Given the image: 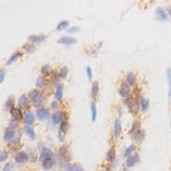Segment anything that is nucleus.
Returning <instances> with one entry per match:
<instances>
[{
  "label": "nucleus",
  "mask_w": 171,
  "mask_h": 171,
  "mask_svg": "<svg viewBox=\"0 0 171 171\" xmlns=\"http://www.w3.org/2000/svg\"><path fill=\"white\" fill-rule=\"evenodd\" d=\"M34 45L33 43H27V45H25V46H24V49H25L26 51H27V53H32V51L34 50Z\"/></svg>",
  "instance_id": "38"
},
{
  "label": "nucleus",
  "mask_w": 171,
  "mask_h": 171,
  "mask_svg": "<svg viewBox=\"0 0 171 171\" xmlns=\"http://www.w3.org/2000/svg\"><path fill=\"white\" fill-rule=\"evenodd\" d=\"M63 169H64V171H74V166H73L72 163L70 162H64L63 163Z\"/></svg>",
  "instance_id": "34"
},
{
  "label": "nucleus",
  "mask_w": 171,
  "mask_h": 171,
  "mask_svg": "<svg viewBox=\"0 0 171 171\" xmlns=\"http://www.w3.org/2000/svg\"><path fill=\"white\" fill-rule=\"evenodd\" d=\"M168 14H169V16L171 17V8H169V9H168Z\"/></svg>",
  "instance_id": "46"
},
{
  "label": "nucleus",
  "mask_w": 171,
  "mask_h": 171,
  "mask_svg": "<svg viewBox=\"0 0 171 171\" xmlns=\"http://www.w3.org/2000/svg\"><path fill=\"white\" fill-rule=\"evenodd\" d=\"M122 133V126H121V120L116 118L114 120V126H113V136L115 139H118Z\"/></svg>",
  "instance_id": "8"
},
{
  "label": "nucleus",
  "mask_w": 171,
  "mask_h": 171,
  "mask_svg": "<svg viewBox=\"0 0 171 171\" xmlns=\"http://www.w3.org/2000/svg\"><path fill=\"white\" fill-rule=\"evenodd\" d=\"M23 131H24V133L30 138L31 140H34V139L37 138V135H35V133H34V129L32 128L31 126H24Z\"/></svg>",
  "instance_id": "11"
},
{
  "label": "nucleus",
  "mask_w": 171,
  "mask_h": 171,
  "mask_svg": "<svg viewBox=\"0 0 171 171\" xmlns=\"http://www.w3.org/2000/svg\"><path fill=\"white\" fill-rule=\"evenodd\" d=\"M155 16H156V18H158V21L166 22L168 20L167 13H166V10H163L162 8H158L155 10Z\"/></svg>",
  "instance_id": "14"
},
{
  "label": "nucleus",
  "mask_w": 171,
  "mask_h": 171,
  "mask_svg": "<svg viewBox=\"0 0 171 171\" xmlns=\"http://www.w3.org/2000/svg\"><path fill=\"white\" fill-rule=\"evenodd\" d=\"M139 108H140V111L143 112V113H145V112L148 111V108H150V100L147 98L140 97V98H139Z\"/></svg>",
  "instance_id": "10"
},
{
  "label": "nucleus",
  "mask_w": 171,
  "mask_h": 171,
  "mask_svg": "<svg viewBox=\"0 0 171 171\" xmlns=\"http://www.w3.org/2000/svg\"><path fill=\"white\" fill-rule=\"evenodd\" d=\"M140 129H141L140 122H139V121H135L133 124V127H131V129H130V131H129V135L131 136L133 133H137V131H138V130H140Z\"/></svg>",
  "instance_id": "25"
},
{
  "label": "nucleus",
  "mask_w": 171,
  "mask_h": 171,
  "mask_svg": "<svg viewBox=\"0 0 171 171\" xmlns=\"http://www.w3.org/2000/svg\"><path fill=\"white\" fill-rule=\"evenodd\" d=\"M34 119H35V116L32 112H27L25 115L23 116V121H24L25 126H31L34 122Z\"/></svg>",
  "instance_id": "17"
},
{
  "label": "nucleus",
  "mask_w": 171,
  "mask_h": 171,
  "mask_svg": "<svg viewBox=\"0 0 171 171\" xmlns=\"http://www.w3.org/2000/svg\"><path fill=\"white\" fill-rule=\"evenodd\" d=\"M50 106H51V108H53V110H57V108H58V106H60V104H58V102H57V100H55V102L51 103Z\"/></svg>",
  "instance_id": "43"
},
{
  "label": "nucleus",
  "mask_w": 171,
  "mask_h": 171,
  "mask_svg": "<svg viewBox=\"0 0 171 171\" xmlns=\"http://www.w3.org/2000/svg\"><path fill=\"white\" fill-rule=\"evenodd\" d=\"M4 79H5V71L1 70V71H0V83L4 81Z\"/></svg>",
  "instance_id": "44"
},
{
  "label": "nucleus",
  "mask_w": 171,
  "mask_h": 171,
  "mask_svg": "<svg viewBox=\"0 0 171 171\" xmlns=\"http://www.w3.org/2000/svg\"><path fill=\"white\" fill-rule=\"evenodd\" d=\"M37 87L38 88H43L45 86H46V80H45V78L43 77H39L38 79H37Z\"/></svg>",
  "instance_id": "33"
},
{
  "label": "nucleus",
  "mask_w": 171,
  "mask_h": 171,
  "mask_svg": "<svg viewBox=\"0 0 171 171\" xmlns=\"http://www.w3.org/2000/svg\"><path fill=\"white\" fill-rule=\"evenodd\" d=\"M13 169H14L13 163H7V164H5L2 171H13Z\"/></svg>",
  "instance_id": "39"
},
{
  "label": "nucleus",
  "mask_w": 171,
  "mask_h": 171,
  "mask_svg": "<svg viewBox=\"0 0 171 171\" xmlns=\"http://www.w3.org/2000/svg\"><path fill=\"white\" fill-rule=\"evenodd\" d=\"M49 110L48 108H39L37 111V118H38L40 121H46V120L49 118Z\"/></svg>",
  "instance_id": "9"
},
{
  "label": "nucleus",
  "mask_w": 171,
  "mask_h": 171,
  "mask_svg": "<svg viewBox=\"0 0 171 171\" xmlns=\"http://www.w3.org/2000/svg\"><path fill=\"white\" fill-rule=\"evenodd\" d=\"M55 164V160H54V158H50V160H47L46 162L42 163V168L45 169V170H49V169H51L53 168V166Z\"/></svg>",
  "instance_id": "26"
},
{
  "label": "nucleus",
  "mask_w": 171,
  "mask_h": 171,
  "mask_svg": "<svg viewBox=\"0 0 171 171\" xmlns=\"http://www.w3.org/2000/svg\"><path fill=\"white\" fill-rule=\"evenodd\" d=\"M86 71H87V77H88V80L89 81H91L93 80V71H91V67H88L86 68Z\"/></svg>",
  "instance_id": "42"
},
{
  "label": "nucleus",
  "mask_w": 171,
  "mask_h": 171,
  "mask_svg": "<svg viewBox=\"0 0 171 171\" xmlns=\"http://www.w3.org/2000/svg\"><path fill=\"white\" fill-rule=\"evenodd\" d=\"M126 82H127L130 87H131V86H136V82H137L136 74L133 72H129L128 74H127V77H126Z\"/></svg>",
  "instance_id": "16"
},
{
  "label": "nucleus",
  "mask_w": 171,
  "mask_h": 171,
  "mask_svg": "<svg viewBox=\"0 0 171 171\" xmlns=\"http://www.w3.org/2000/svg\"><path fill=\"white\" fill-rule=\"evenodd\" d=\"M29 40H30L33 45H35V43H41L46 40V35H30V37H29Z\"/></svg>",
  "instance_id": "21"
},
{
  "label": "nucleus",
  "mask_w": 171,
  "mask_h": 171,
  "mask_svg": "<svg viewBox=\"0 0 171 171\" xmlns=\"http://www.w3.org/2000/svg\"><path fill=\"white\" fill-rule=\"evenodd\" d=\"M13 97H9L8 99H7V102H6V104H5V110L6 111H12L14 107H13Z\"/></svg>",
  "instance_id": "28"
},
{
  "label": "nucleus",
  "mask_w": 171,
  "mask_h": 171,
  "mask_svg": "<svg viewBox=\"0 0 171 171\" xmlns=\"http://www.w3.org/2000/svg\"><path fill=\"white\" fill-rule=\"evenodd\" d=\"M20 56H21V53H18V51H17V53H14L13 55L10 56V58H9V60H7V65L13 64L14 62H15V60H16L17 58H18V57H20Z\"/></svg>",
  "instance_id": "30"
},
{
  "label": "nucleus",
  "mask_w": 171,
  "mask_h": 171,
  "mask_svg": "<svg viewBox=\"0 0 171 171\" xmlns=\"http://www.w3.org/2000/svg\"><path fill=\"white\" fill-rule=\"evenodd\" d=\"M115 160H116V152L114 150V147H111L106 153V161L111 163V162H114Z\"/></svg>",
  "instance_id": "15"
},
{
  "label": "nucleus",
  "mask_w": 171,
  "mask_h": 171,
  "mask_svg": "<svg viewBox=\"0 0 171 171\" xmlns=\"http://www.w3.org/2000/svg\"><path fill=\"white\" fill-rule=\"evenodd\" d=\"M136 148H137V146H136V144H131V145H129L126 150H124V152H123V156L126 158H129L130 155H133V154H135L136 153Z\"/></svg>",
  "instance_id": "18"
},
{
  "label": "nucleus",
  "mask_w": 171,
  "mask_h": 171,
  "mask_svg": "<svg viewBox=\"0 0 171 171\" xmlns=\"http://www.w3.org/2000/svg\"><path fill=\"white\" fill-rule=\"evenodd\" d=\"M90 110H91V120H93V122H95L97 118V108H96V104L94 102L90 105Z\"/></svg>",
  "instance_id": "27"
},
{
  "label": "nucleus",
  "mask_w": 171,
  "mask_h": 171,
  "mask_svg": "<svg viewBox=\"0 0 171 171\" xmlns=\"http://www.w3.org/2000/svg\"><path fill=\"white\" fill-rule=\"evenodd\" d=\"M10 113H12V115H13L14 120H16V121L23 119V115H22L21 108H13V110L10 111Z\"/></svg>",
  "instance_id": "23"
},
{
  "label": "nucleus",
  "mask_w": 171,
  "mask_h": 171,
  "mask_svg": "<svg viewBox=\"0 0 171 171\" xmlns=\"http://www.w3.org/2000/svg\"><path fill=\"white\" fill-rule=\"evenodd\" d=\"M140 162V156H139V154L138 153H135L133 155H130L129 158H126V167L130 169V168L135 167L136 164Z\"/></svg>",
  "instance_id": "4"
},
{
  "label": "nucleus",
  "mask_w": 171,
  "mask_h": 171,
  "mask_svg": "<svg viewBox=\"0 0 171 171\" xmlns=\"http://www.w3.org/2000/svg\"><path fill=\"white\" fill-rule=\"evenodd\" d=\"M124 104H126V106L128 107V110L133 114H137L138 111L140 110L139 108V102H138V99L136 97H133V96H130L128 99H126L124 100Z\"/></svg>",
  "instance_id": "2"
},
{
  "label": "nucleus",
  "mask_w": 171,
  "mask_h": 171,
  "mask_svg": "<svg viewBox=\"0 0 171 171\" xmlns=\"http://www.w3.org/2000/svg\"><path fill=\"white\" fill-rule=\"evenodd\" d=\"M119 94H120V96H121V97L124 99V100H126V99H128L129 97L131 96L130 86H129L127 82L121 83V86H120V89H119Z\"/></svg>",
  "instance_id": "3"
},
{
  "label": "nucleus",
  "mask_w": 171,
  "mask_h": 171,
  "mask_svg": "<svg viewBox=\"0 0 171 171\" xmlns=\"http://www.w3.org/2000/svg\"><path fill=\"white\" fill-rule=\"evenodd\" d=\"M27 105H29V98H27V96L22 95L21 97H20V99H18V106H20L21 110H24V108L27 107Z\"/></svg>",
  "instance_id": "19"
},
{
  "label": "nucleus",
  "mask_w": 171,
  "mask_h": 171,
  "mask_svg": "<svg viewBox=\"0 0 171 171\" xmlns=\"http://www.w3.org/2000/svg\"><path fill=\"white\" fill-rule=\"evenodd\" d=\"M68 29V22L67 21H62L57 25V30L58 31H62V30H67Z\"/></svg>",
  "instance_id": "31"
},
{
  "label": "nucleus",
  "mask_w": 171,
  "mask_h": 171,
  "mask_svg": "<svg viewBox=\"0 0 171 171\" xmlns=\"http://www.w3.org/2000/svg\"><path fill=\"white\" fill-rule=\"evenodd\" d=\"M58 43L66 45V46H71V45L77 43V39H75V38H71V37H62L60 39H58Z\"/></svg>",
  "instance_id": "12"
},
{
  "label": "nucleus",
  "mask_w": 171,
  "mask_h": 171,
  "mask_svg": "<svg viewBox=\"0 0 171 171\" xmlns=\"http://www.w3.org/2000/svg\"><path fill=\"white\" fill-rule=\"evenodd\" d=\"M68 33H77L80 31V27H78V26H72V27H68L67 30H66Z\"/></svg>",
  "instance_id": "41"
},
{
  "label": "nucleus",
  "mask_w": 171,
  "mask_h": 171,
  "mask_svg": "<svg viewBox=\"0 0 171 171\" xmlns=\"http://www.w3.org/2000/svg\"><path fill=\"white\" fill-rule=\"evenodd\" d=\"M13 138H15V130H13V129H6V131H5L4 133V139L6 141H10L13 140Z\"/></svg>",
  "instance_id": "20"
},
{
  "label": "nucleus",
  "mask_w": 171,
  "mask_h": 171,
  "mask_svg": "<svg viewBox=\"0 0 171 171\" xmlns=\"http://www.w3.org/2000/svg\"><path fill=\"white\" fill-rule=\"evenodd\" d=\"M67 74H68V68L66 67V66H63L60 71V78H63V79H64V78L67 77Z\"/></svg>",
  "instance_id": "35"
},
{
  "label": "nucleus",
  "mask_w": 171,
  "mask_h": 171,
  "mask_svg": "<svg viewBox=\"0 0 171 171\" xmlns=\"http://www.w3.org/2000/svg\"><path fill=\"white\" fill-rule=\"evenodd\" d=\"M99 94V83L97 81L93 82V86H91V95L93 97H97Z\"/></svg>",
  "instance_id": "24"
},
{
  "label": "nucleus",
  "mask_w": 171,
  "mask_h": 171,
  "mask_svg": "<svg viewBox=\"0 0 171 171\" xmlns=\"http://www.w3.org/2000/svg\"><path fill=\"white\" fill-rule=\"evenodd\" d=\"M55 97H56V99H57V102H58V100H62V98H63V85H62V83H58L57 87H56Z\"/></svg>",
  "instance_id": "22"
},
{
  "label": "nucleus",
  "mask_w": 171,
  "mask_h": 171,
  "mask_svg": "<svg viewBox=\"0 0 171 171\" xmlns=\"http://www.w3.org/2000/svg\"><path fill=\"white\" fill-rule=\"evenodd\" d=\"M170 126H171V121H170Z\"/></svg>",
  "instance_id": "48"
},
{
  "label": "nucleus",
  "mask_w": 171,
  "mask_h": 171,
  "mask_svg": "<svg viewBox=\"0 0 171 171\" xmlns=\"http://www.w3.org/2000/svg\"><path fill=\"white\" fill-rule=\"evenodd\" d=\"M54 158V154H53V151L50 148H48V147H43L42 150H41V153L39 155V158H40V161L41 163L46 162L47 160H50V158Z\"/></svg>",
  "instance_id": "5"
},
{
  "label": "nucleus",
  "mask_w": 171,
  "mask_h": 171,
  "mask_svg": "<svg viewBox=\"0 0 171 171\" xmlns=\"http://www.w3.org/2000/svg\"><path fill=\"white\" fill-rule=\"evenodd\" d=\"M17 126H18V122H17L16 120H12L10 122H9V128L13 129V130H15V129L17 128Z\"/></svg>",
  "instance_id": "40"
},
{
  "label": "nucleus",
  "mask_w": 171,
  "mask_h": 171,
  "mask_svg": "<svg viewBox=\"0 0 171 171\" xmlns=\"http://www.w3.org/2000/svg\"><path fill=\"white\" fill-rule=\"evenodd\" d=\"M167 78H168V83H169V97L171 100V68L169 67L167 70Z\"/></svg>",
  "instance_id": "32"
},
{
  "label": "nucleus",
  "mask_w": 171,
  "mask_h": 171,
  "mask_svg": "<svg viewBox=\"0 0 171 171\" xmlns=\"http://www.w3.org/2000/svg\"><path fill=\"white\" fill-rule=\"evenodd\" d=\"M68 128H70V123H68L67 121L62 122V123H60V133H67Z\"/></svg>",
  "instance_id": "29"
},
{
  "label": "nucleus",
  "mask_w": 171,
  "mask_h": 171,
  "mask_svg": "<svg viewBox=\"0 0 171 171\" xmlns=\"http://www.w3.org/2000/svg\"><path fill=\"white\" fill-rule=\"evenodd\" d=\"M130 137H131V139H133V140L140 143V141H143L144 140V138H145V131H144L143 129H140V130H138L137 133H133Z\"/></svg>",
  "instance_id": "13"
},
{
  "label": "nucleus",
  "mask_w": 171,
  "mask_h": 171,
  "mask_svg": "<svg viewBox=\"0 0 171 171\" xmlns=\"http://www.w3.org/2000/svg\"><path fill=\"white\" fill-rule=\"evenodd\" d=\"M74 171H85V170H83V169H82L80 166H77V167H75V169H74Z\"/></svg>",
  "instance_id": "45"
},
{
  "label": "nucleus",
  "mask_w": 171,
  "mask_h": 171,
  "mask_svg": "<svg viewBox=\"0 0 171 171\" xmlns=\"http://www.w3.org/2000/svg\"><path fill=\"white\" fill-rule=\"evenodd\" d=\"M123 171H129V170H128V169H127V170H123Z\"/></svg>",
  "instance_id": "47"
},
{
  "label": "nucleus",
  "mask_w": 171,
  "mask_h": 171,
  "mask_svg": "<svg viewBox=\"0 0 171 171\" xmlns=\"http://www.w3.org/2000/svg\"><path fill=\"white\" fill-rule=\"evenodd\" d=\"M65 121H66V114H65L64 112L57 111L51 115V122L54 124H60L62 122H65Z\"/></svg>",
  "instance_id": "6"
},
{
  "label": "nucleus",
  "mask_w": 171,
  "mask_h": 171,
  "mask_svg": "<svg viewBox=\"0 0 171 171\" xmlns=\"http://www.w3.org/2000/svg\"><path fill=\"white\" fill-rule=\"evenodd\" d=\"M30 97L32 99V104L34 107L40 108L45 103V97H43L42 93H40L39 90H32L30 93Z\"/></svg>",
  "instance_id": "1"
},
{
  "label": "nucleus",
  "mask_w": 171,
  "mask_h": 171,
  "mask_svg": "<svg viewBox=\"0 0 171 171\" xmlns=\"http://www.w3.org/2000/svg\"><path fill=\"white\" fill-rule=\"evenodd\" d=\"M8 158V152L7 151H1L0 152V162H5Z\"/></svg>",
  "instance_id": "36"
},
{
  "label": "nucleus",
  "mask_w": 171,
  "mask_h": 171,
  "mask_svg": "<svg viewBox=\"0 0 171 171\" xmlns=\"http://www.w3.org/2000/svg\"><path fill=\"white\" fill-rule=\"evenodd\" d=\"M29 161V154L26 153V152H18V153L15 155V162L16 164L18 166H23L25 162Z\"/></svg>",
  "instance_id": "7"
},
{
  "label": "nucleus",
  "mask_w": 171,
  "mask_h": 171,
  "mask_svg": "<svg viewBox=\"0 0 171 171\" xmlns=\"http://www.w3.org/2000/svg\"><path fill=\"white\" fill-rule=\"evenodd\" d=\"M41 73H42L43 75H49L50 74V67H49V65H43L42 67H41Z\"/></svg>",
  "instance_id": "37"
}]
</instances>
